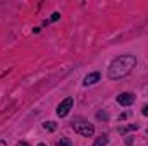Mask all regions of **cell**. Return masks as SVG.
I'll return each instance as SVG.
<instances>
[{
	"instance_id": "obj_1",
	"label": "cell",
	"mask_w": 148,
	"mask_h": 146,
	"mask_svg": "<svg viewBox=\"0 0 148 146\" xmlns=\"http://www.w3.org/2000/svg\"><path fill=\"white\" fill-rule=\"evenodd\" d=\"M134 65H136V59L133 57V55H121V57H117L114 62L110 64V67H109V79H122V77H126V76H129L131 71L134 69Z\"/></svg>"
},
{
	"instance_id": "obj_2",
	"label": "cell",
	"mask_w": 148,
	"mask_h": 146,
	"mask_svg": "<svg viewBox=\"0 0 148 146\" xmlns=\"http://www.w3.org/2000/svg\"><path fill=\"white\" fill-rule=\"evenodd\" d=\"M73 129H74V132H77V134H81V136H84V138H90V136H93V132H95V127H93L91 124H88V122L73 124Z\"/></svg>"
},
{
	"instance_id": "obj_3",
	"label": "cell",
	"mask_w": 148,
	"mask_h": 146,
	"mask_svg": "<svg viewBox=\"0 0 148 146\" xmlns=\"http://www.w3.org/2000/svg\"><path fill=\"white\" fill-rule=\"evenodd\" d=\"M73 105H74V100L69 96V98H66L64 102H60V105L57 107V115L59 117H66L67 113H69V110L73 108Z\"/></svg>"
},
{
	"instance_id": "obj_4",
	"label": "cell",
	"mask_w": 148,
	"mask_h": 146,
	"mask_svg": "<svg viewBox=\"0 0 148 146\" xmlns=\"http://www.w3.org/2000/svg\"><path fill=\"white\" fill-rule=\"evenodd\" d=\"M134 100H136L134 93H121V95L117 96V102H119L122 107H129V105H133Z\"/></svg>"
},
{
	"instance_id": "obj_5",
	"label": "cell",
	"mask_w": 148,
	"mask_h": 146,
	"mask_svg": "<svg viewBox=\"0 0 148 146\" xmlns=\"http://www.w3.org/2000/svg\"><path fill=\"white\" fill-rule=\"evenodd\" d=\"M98 81H100V72H91L84 77L83 84H84V86H91V84H95V83H98Z\"/></svg>"
},
{
	"instance_id": "obj_6",
	"label": "cell",
	"mask_w": 148,
	"mask_h": 146,
	"mask_svg": "<svg viewBox=\"0 0 148 146\" xmlns=\"http://www.w3.org/2000/svg\"><path fill=\"white\" fill-rule=\"evenodd\" d=\"M107 143H109V138H107V136H100V138L93 143V146H107Z\"/></svg>"
},
{
	"instance_id": "obj_7",
	"label": "cell",
	"mask_w": 148,
	"mask_h": 146,
	"mask_svg": "<svg viewBox=\"0 0 148 146\" xmlns=\"http://www.w3.org/2000/svg\"><path fill=\"white\" fill-rule=\"evenodd\" d=\"M57 146H73V143H71V139H67V138H60V139L57 141Z\"/></svg>"
},
{
	"instance_id": "obj_8",
	"label": "cell",
	"mask_w": 148,
	"mask_h": 146,
	"mask_svg": "<svg viewBox=\"0 0 148 146\" xmlns=\"http://www.w3.org/2000/svg\"><path fill=\"white\" fill-rule=\"evenodd\" d=\"M45 129H48V131H55L57 129V126H55V122H45V126H43Z\"/></svg>"
},
{
	"instance_id": "obj_9",
	"label": "cell",
	"mask_w": 148,
	"mask_h": 146,
	"mask_svg": "<svg viewBox=\"0 0 148 146\" xmlns=\"http://www.w3.org/2000/svg\"><path fill=\"white\" fill-rule=\"evenodd\" d=\"M59 17H60V14H59V12H55V14H53V16L50 17V23H55V21H57Z\"/></svg>"
},
{
	"instance_id": "obj_10",
	"label": "cell",
	"mask_w": 148,
	"mask_h": 146,
	"mask_svg": "<svg viewBox=\"0 0 148 146\" xmlns=\"http://www.w3.org/2000/svg\"><path fill=\"white\" fill-rule=\"evenodd\" d=\"M141 112H143V115H148V105H145V107H143V110H141Z\"/></svg>"
},
{
	"instance_id": "obj_11",
	"label": "cell",
	"mask_w": 148,
	"mask_h": 146,
	"mask_svg": "<svg viewBox=\"0 0 148 146\" xmlns=\"http://www.w3.org/2000/svg\"><path fill=\"white\" fill-rule=\"evenodd\" d=\"M16 146H29V145H28V143H23V141H21V143H17Z\"/></svg>"
},
{
	"instance_id": "obj_12",
	"label": "cell",
	"mask_w": 148,
	"mask_h": 146,
	"mask_svg": "<svg viewBox=\"0 0 148 146\" xmlns=\"http://www.w3.org/2000/svg\"><path fill=\"white\" fill-rule=\"evenodd\" d=\"M0 146H7V143H5L3 139H0Z\"/></svg>"
},
{
	"instance_id": "obj_13",
	"label": "cell",
	"mask_w": 148,
	"mask_h": 146,
	"mask_svg": "<svg viewBox=\"0 0 148 146\" xmlns=\"http://www.w3.org/2000/svg\"><path fill=\"white\" fill-rule=\"evenodd\" d=\"M38 146H47V145H43V143H40V145H38Z\"/></svg>"
}]
</instances>
